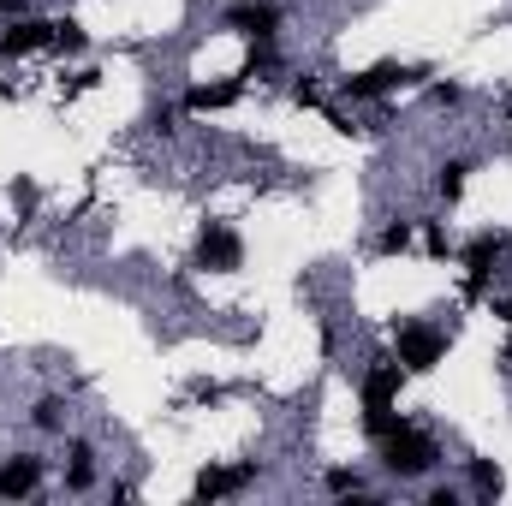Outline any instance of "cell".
<instances>
[{"instance_id": "cell-1", "label": "cell", "mask_w": 512, "mask_h": 506, "mask_svg": "<svg viewBox=\"0 0 512 506\" xmlns=\"http://www.w3.org/2000/svg\"><path fill=\"white\" fill-rule=\"evenodd\" d=\"M376 447H382V465L393 477H429V471L441 465V447H435L417 423H405V417H393V429H387Z\"/></svg>"}, {"instance_id": "cell-2", "label": "cell", "mask_w": 512, "mask_h": 506, "mask_svg": "<svg viewBox=\"0 0 512 506\" xmlns=\"http://www.w3.org/2000/svg\"><path fill=\"white\" fill-rule=\"evenodd\" d=\"M393 358L405 364V376H429L447 358V334L429 328V322H399L393 328Z\"/></svg>"}, {"instance_id": "cell-3", "label": "cell", "mask_w": 512, "mask_h": 506, "mask_svg": "<svg viewBox=\"0 0 512 506\" xmlns=\"http://www.w3.org/2000/svg\"><path fill=\"white\" fill-rule=\"evenodd\" d=\"M239 262H245V239H239L227 221H203V233H197V268L233 274Z\"/></svg>"}, {"instance_id": "cell-4", "label": "cell", "mask_w": 512, "mask_h": 506, "mask_svg": "<svg viewBox=\"0 0 512 506\" xmlns=\"http://www.w3.org/2000/svg\"><path fill=\"white\" fill-rule=\"evenodd\" d=\"M417 72L411 66H399V60H376V66H364V72H352L340 90L352 96V102H382L387 90H399V84H411Z\"/></svg>"}, {"instance_id": "cell-5", "label": "cell", "mask_w": 512, "mask_h": 506, "mask_svg": "<svg viewBox=\"0 0 512 506\" xmlns=\"http://www.w3.org/2000/svg\"><path fill=\"white\" fill-rule=\"evenodd\" d=\"M501 256H507V239H501V233H477V239L465 245V292H471V298H483V286H489V274H495Z\"/></svg>"}, {"instance_id": "cell-6", "label": "cell", "mask_w": 512, "mask_h": 506, "mask_svg": "<svg viewBox=\"0 0 512 506\" xmlns=\"http://www.w3.org/2000/svg\"><path fill=\"white\" fill-rule=\"evenodd\" d=\"M399 387H405V364L399 358H376V370L364 376V411H393L399 405Z\"/></svg>"}, {"instance_id": "cell-7", "label": "cell", "mask_w": 512, "mask_h": 506, "mask_svg": "<svg viewBox=\"0 0 512 506\" xmlns=\"http://www.w3.org/2000/svg\"><path fill=\"white\" fill-rule=\"evenodd\" d=\"M36 48H54V24H48V18H12V24L0 30V54H6V60H24V54H36Z\"/></svg>"}, {"instance_id": "cell-8", "label": "cell", "mask_w": 512, "mask_h": 506, "mask_svg": "<svg viewBox=\"0 0 512 506\" xmlns=\"http://www.w3.org/2000/svg\"><path fill=\"white\" fill-rule=\"evenodd\" d=\"M36 489H42V459L36 453H18V459L0 465V501H24Z\"/></svg>"}, {"instance_id": "cell-9", "label": "cell", "mask_w": 512, "mask_h": 506, "mask_svg": "<svg viewBox=\"0 0 512 506\" xmlns=\"http://www.w3.org/2000/svg\"><path fill=\"white\" fill-rule=\"evenodd\" d=\"M227 30H239V36H251V42H268V36L280 30V12H274L268 0H239V6L227 12Z\"/></svg>"}, {"instance_id": "cell-10", "label": "cell", "mask_w": 512, "mask_h": 506, "mask_svg": "<svg viewBox=\"0 0 512 506\" xmlns=\"http://www.w3.org/2000/svg\"><path fill=\"white\" fill-rule=\"evenodd\" d=\"M245 96V78H221V84H191L185 90V114H221Z\"/></svg>"}, {"instance_id": "cell-11", "label": "cell", "mask_w": 512, "mask_h": 506, "mask_svg": "<svg viewBox=\"0 0 512 506\" xmlns=\"http://www.w3.org/2000/svg\"><path fill=\"white\" fill-rule=\"evenodd\" d=\"M251 477H256V465H209L191 495H197V501H221V495H239Z\"/></svg>"}, {"instance_id": "cell-12", "label": "cell", "mask_w": 512, "mask_h": 506, "mask_svg": "<svg viewBox=\"0 0 512 506\" xmlns=\"http://www.w3.org/2000/svg\"><path fill=\"white\" fill-rule=\"evenodd\" d=\"M465 179H471V161H441L435 197H441V203H459V197H465Z\"/></svg>"}, {"instance_id": "cell-13", "label": "cell", "mask_w": 512, "mask_h": 506, "mask_svg": "<svg viewBox=\"0 0 512 506\" xmlns=\"http://www.w3.org/2000/svg\"><path fill=\"white\" fill-rule=\"evenodd\" d=\"M507 489V471L495 465V459H471V495H483V501H495Z\"/></svg>"}, {"instance_id": "cell-14", "label": "cell", "mask_w": 512, "mask_h": 506, "mask_svg": "<svg viewBox=\"0 0 512 506\" xmlns=\"http://www.w3.org/2000/svg\"><path fill=\"white\" fill-rule=\"evenodd\" d=\"M30 423H36L42 435H54V429H66V399H60V393H42V399L30 405Z\"/></svg>"}, {"instance_id": "cell-15", "label": "cell", "mask_w": 512, "mask_h": 506, "mask_svg": "<svg viewBox=\"0 0 512 506\" xmlns=\"http://www.w3.org/2000/svg\"><path fill=\"white\" fill-rule=\"evenodd\" d=\"M66 489H72V495L96 489V465H90V447H84V441H72V471H66Z\"/></svg>"}, {"instance_id": "cell-16", "label": "cell", "mask_w": 512, "mask_h": 506, "mask_svg": "<svg viewBox=\"0 0 512 506\" xmlns=\"http://www.w3.org/2000/svg\"><path fill=\"white\" fill-rule=\"evenodd\" d=\"M411 239H417V227H411V221H387L382 239H376V251H382V256H399V251H411Z\"/></svg>"}, {"instance_id": "cell-17", "label": "cell", "mask_w": 512, "mask_h": 506, "mask_svg": "<svg viewBox=\"0 0 512 506\" xmlns=\"http://www.w3.org/2000/svg\"><path fill=\"white\" fill-rule=\"evenodd\" d=\"M54 48H66V54H84V48H90L84 24H72V18H54Z\"/></svg>"}, {"instance_id": "cell-18", "label": "cell", "mask_w": 512, "mask_h": 506, "mask_svg": "<svg viewBox=\"0 0 512 506\" xmlns=\"http://www.w3.org/2000/svg\"><path fill=\"white\" fill-rule=\"evenodd\" d=\"M322 489H328V495H364V477H358V471H328Z\"/></svg>"}, {"instance_id": "cell-19", "label": "cell", "mask_w": 512, "mask_h": 506, "mask_svg": "<svg viewBox=\"0 0 512 506\" xmlns=\"http://www.w3.org/2000/svg\"><path fill=\"white\" fill-rule=\"evenodd\" d=\"M256 72H274V36L268 42H251V60H245L239 78H256Z\"/></svg>"}, {"instance_id": "cell-20", "label": "cell", "mask_w": 512, "mask_h": 506, "mask_svg": "<svg viewBox=\"0 0 512 506\" xmlns=\"http://www.w3.org/2000/svg\"><path fill=\"white\" fill-rule=\"evenodd\" d=\"M423 251H429V256H447V227H441V221H429V227H423Z\"/></svg>"}, {"instance_id": "cell-21", "label": "cell", "mask_w": 512, "mask_h": 506, "mask_svg": "<svg viewBox=\"0 0 512 506\" xmlns=\"http://www.w3.org/2000/svg\"><path fill=\"white\" fill-rule=\"evenodd\" d=\"M292 102H298V108H322V90H316L310 78H298V84H292Z\"/></svg>"}, {"instance_id": "cell-22", "label": "cell", "mask_w": 512, "mask_h": 506, "mask_svg": "<svg viewBox=\"0 0 512 506\" xmlns=\"http://www.w3.org/2000/svg\"><path fill=\"white\" fill-rule=\"evenodd\" d=\"M12 203H18V209H36V185H30V179H12Z\"/></svg>"}, {"instance_id": "cell-23", "label": "cell", "mask_w": 512, "mask_h": 506, "mask_svg": "<svg viewBox=\"0 0 512 506\" xmlns=\"http://www.w3.org/2000/svg\"><path fill=\"white\" fill-rule=\"evenodd\" d=\"M435 102H441V108H459V102H465V90H459V84H435Z\"/></svg>"}, {"instance_id": "cell-24", "label": "cell", "mask_w": 512, "mask_h": 506, "mask_svg": "<svg viewBox=\"0 0 512 506\" xmlns=\"http://www.w3.org/2000/svg\"><path fill=\"white\" fill-rule=\"evenodd\" d=\"M30 12V0H0V18H24Z\"/></svg>"}, {"instance_id": "cell-25", "label": "cell", "mask_w": 512, "mask_h": 506, "mask_svg": "<svg viewBox=\"0 0 512 506\" xmlns=\"http://www.w3.org/2000/svg\"><path fill=\"white\" fill-rule=\"evenodd\" d=\"M507 364H512V340H507Z\"/></svg>"}, {"instance_id": "cell-26", "label": "cell", "mask_w": 512, "mask_h": 506, "mask_svg": "<svg viewBox=\"0 0 512 506\" xmlns=\"http://www.w3.org/2000/svg\"><path fill=\"white\" fill-rule=\"evenodd\" d=\"M507 256H512V239H507Z\"/></svg>"}]
</instances>
